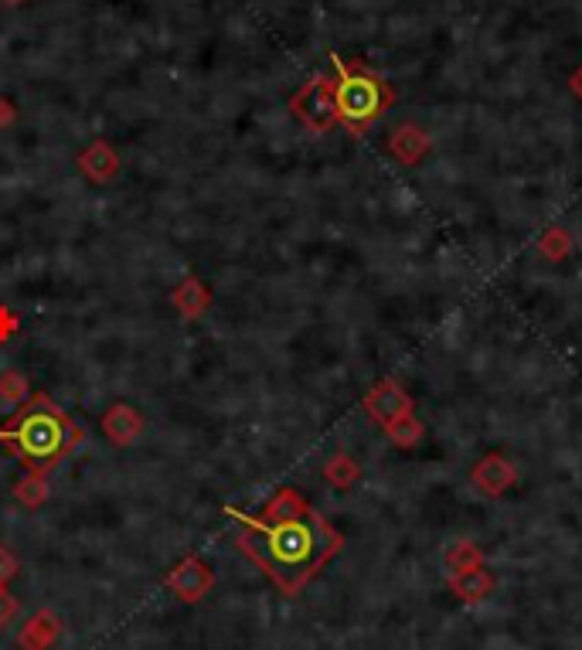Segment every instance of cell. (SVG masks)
<instances>
[{"label":"cell","mask_w":582,"mask_h":650,"mask_svg":"<svg viewBox=\"0 0 582 650\" xmlns=\"http://www.w3.org/2000/svg\"><path fill=\"white\" fill-rule=\"evenodd\" d=\"M334 62V106L354 137L368 133L371 126L385 116V109L395 103V89L388 86L378 72L365 69L358 62H344L341 55H331Z\"/></svg>","instance_id":"obj_3"},{"label":"cell","mask_w":582,"mask_h":650,"mask_svg":"<svg viewBox=\"0 0 582 650\" xmlns=\"http://www.w3.org/2000/svg\"><path fill=\"white\" fill-rule=\"evenodd\" d=\"M538 252H542L548 263H562V259H569V252H572L569 232H565L562 225H552V229L538 239Z\"/></svg>","instance_id":"obj_17"},{"label":"cell","mask_w":582,"mask_h":650,"mask_svg":"<svg viewBox=\"0 0 582 650\" xmlns=\"http://www.w3.org/2000/svg\"><path fill=\"white\" fill-rule=\"evenodd\" d=\"M99 429H103V436L113 446H130L140 440L143 433V416L133 405L126 402H113L109 409L103 412V419H99Z\"/></svg>","instance_id":"obj_8"},{"label":"cell","mask_w":582,"mask_h":650,"mask_svg":"<svg viewBox=\"0 0 582 650\" xmlns=\"http://www.w3.org/2000/svg\"><path fill=\"white\" fill-rule=\"evenodd\" d=\"M4 4H11V7H18V4H24V0H4Z\"/></svg>","instance_id":"obj_25"},{"label":"cell","mask_w":582,"mask_h":650,"mask_svg":"<svg viewBox=\"0 0 582 650\" xmlns=\"http://www.w3.org/2000/svg\"><path fill=\"white\" fill-rule=\"evenodd\" d=\"M388 154L399 160L402 167H416L429 154V137L416 123H402L388 133Z\"/></svg>","instance_id":"obj_10"},{"label":"cell","mask_w":582,"mask_h":650,"mask_svg":"<svg viewBox=\"0 0 582 650\" xmlns=\"http://www.w3.org/2000/svg\"><path fill=\"white\" fill-rule=\"evenodd\" d=\"M388 433V440H392L395 446H399V450H412V446H416L419 440H423V422L416 419V412H412V416H406V419H399V422H392V426L385 429Z\"/></svg>","instance_id":"obj_19"},{"label":"cell","mask_w":582,"mask_h":650,"mask_svg":"<svg viewBox=\"0 0 582 650\" xmlns=\"http://www.w3.org/2000/svg\"><path fill=\"white\" fill-rule=\"evenodd\" d=\"M290 113L307 126L310 133H327L337 123V106H334V75H314L297 96L290 99Z\"/></svg>","instance_id":"obj_4"},{"label":"cell","mask_w":582,"mask_h":650,"mask_svg":"<svg viewBox=\"0 0 582 650\" xmlns=\"http://www.w3.org/2000/svg\"><path fill=\"white\" fill-rule=\"evenodd\" d=\"M31 399V382L28 375L18 368H7L0 371V405L4 409H21L24 402Z\"/></svg>","instance_id":"obj_15"},{"label":"cell","mask_w":582,"mask_h":650,"mask_svg":"<svg viewBox=\"0 0 582 650\" xmlns=\"http://www.w3.org/2000/svg\"><path fill=\"white\" fill-rule=\"evenodd\" d=\"M14 497H18L24 508H41V504L48 501V477L24 474L18 484H14Z\"/></svg>","instance_id":"obj_18"},{"label":"cell","mask_w":582,"mask_h":650,"mask_svg":"<svg viewBox=\"0 0 582 650\" xmlns=\"http://www.w3.org/2000/svg\"><path fill=\"white\" fill-rule=\"evenodd\" d=\"M21 331V320H18V314H14L11 307H0V344L4 341H11L14 334Z\"/></svg>","instance_id":"obj_22"},{"label":"cell","mask_w":582,"mask_h":650,"mask_svg":"<svg viewBox=\"0 0 582 650\" xmlns=\"http://www.w3.org/2000/svg\"><path fill=\"white\" fill-rule=\"evenodd\" d=\"M572 92L582 99V69H576V75H572Z\"/></svg>","instance_id":"obj_24"},{"label":"cell","mask_w":582,"mask_h":650,"mask_svg":"<svg viewBox=\"0 0 582 650\" xmlns=\"http://www.w3.org/2000/svg\"><path fill=\"white\" fill-rule=\"evenodd\" d=\"M477 565H484V555H480V548L474 542H453L446 548V576H457V572H467V569H477Z\"/></svg>","instance_id":"obj_16"},{"label":"cell","mask_w":582,"mask_h":650,"mask_svg":"<svg viewBox=\"0 0 582 650\" xmlns=\"http://www.w3.org/2000/svg\"><path fill=\"white\" fill-rule=\"evenodd\" d=\"M79 171L86 174L92 184H109L120 174V154H116L106 140H92L79 154Z\"/></svg>","instance_id":"obj_11"},{"label":"cell","mask_w":582,"mask_h":650,"mask_svg":"<svg viewBox=\"0 0 582 650\" xmlns=\"http://www.w3.org/2000/svg\"><path fill=\"white\" fill-rule=\"evenodd\" d=\"M171 303L177 307V314H181V317L194 320V317H201L208 307H212V290H208L198 276H184V280L171 290Z\"/></svg>","instance_id":"obj_13"},{"label":"cell","mask_w":582,"mask_h":650,"mask_svg":"<svg viewBox=\"0 0 582 650\" xmlns=\"http://www.w3.org/2000/svg\"><path fill=\"white\" fill-rule=\"evenodd\" d=\"M235 521V548L273 579L283 596H300L310 579L344 548V535L293 487H280L259 514L225 504Z\"/></svg>","instance_id":"obj_1"},{"label":"cell","mask_w":582,"mask_h":650,"mask_svg":"<svg viewBox=\"0 0 582 650\" xmlns=\"http://www.w3.org/2000/svg\"><path fill=\"white\" fill-rule=\"evenodd\" d=\"M18 572H21L18 555H14L7 545H0V582H4V586H7V582H11L14 576H18Z\"/></svg>","instance_id":"obj_21"},{"label":"cell","mask_w":582,"mask_h":650,"mask_svg":"<svg viewBox=\"0 0 582 650\" xmlns=\"http://www.w3.org/2000/svg\"><path fill=\"white\" fill-rule=\"evenodd\" d=\"M446 586L457 593L463 603H480L487 599L497 589V579L491 569L477 565V569H467V572H457V576H446Z\"/></svg>","instance_id":"obj_12"},{"label":"cell","mask_w":582,"mask_h":650,"mask_svg":"<svg viewBox=\"0 0 582 650\" xmlns=\"http://www.w3.org/2000/svg\"><path fill=\"white\" fill-rule=\"evenodd\" d=\"M361 405H365V412L382 429H388L392 422H399V419H406V416H412V412H416V405H412V395L399 382H392V378H382L378 385H371L368 395L361 399Z\"/></svg>","instance_id":"obj_5"},{"label":"cell","mask_w":582,"mask_h":650,"mask_svg":"<svg viewBox=\"0 0 582 650\" xmlns=\"http://www.w3.org/2000/svg\"><path fill=\"white\" fill-rule=\"evenodd\" d=\"M14 120H18V113H14V103H11V99L0 96V126H11Z\"/></svg>","instance_id":"obj_23"},{"label":"cell","mask_w":582,"mask_h":650,"mask_svg":"<svg viewBox=\"0 0 582 650\" xmlns=\"http://www.w3.org/2000/svg\"><path fill=\"white\" fill-rule=\"evenodd\" d=\"M361 477V467L358 460L348 457V453H334L331 460L324 463V480L334 487V491H351Z\"/></svg>","instance_id":"obj_14"},{"label":"cell","mask_w":582,"mask_h":650,"mask_svg":"<svg viewBox=\"0 0 582 650\" xmlns=\"http://www.w3.org/2000/svg\"><path fill=\"white\" fill-rule=\"evenodd\" d=\"M18 610H21L18 596H14L11 589L4 586V582H0V630H4L7 623L14 620V616H18Z\"/></svg>","instance_id":"obj_20"},{"label":"cell","mask_w":582,"mask_h":650,"mask_svg":"<svg viewBox=\"0 0 582 650\" xmlns=\"http://www.w3.org/2000/svg\"><path fill=\"white\" fill-rule=\"evenodd\" d=\"M62 637V616L55 610H38L31 613V620L24 623L21 633H18V647L21 650H52Z\"/></svg>","instance_id":"obj_9"},{"label":"cell","mask_w":582,"mask_h":650,"mask_svg":"<svg viewBox=\"0 0 582 650\" xmlns=\"http://www.w3.org/2000/svg\"><path fill=\"white\" fill-rule=\"evenodd\" d=\"M86 443V426L75 422L52 395H31L0 426V450L24 467V474L48 477Z\"/></svg>","instance_id":"obj_2"},{"label":"cell","mask_w":582,"mask_h":650,"mask_svg":"<svg viewBox=\"0 0 582 650\" xmlns=\"http://www.w3.org/2000/svg\"><path fill=\"white\" fill-rule=\"evenodd\" d=\"M164 586L181 599V603H201L208 596V589L215 586V572L212 565L198 555H184L181 562L174 565L164 576Z\"/></svg>","instance_id":"obj_6"},{"label":"cell","mask_w":582,"mask_h":650,"mask_svg":"<svg viewBox=\"0 0 582 650\" xmlns=\"http://www.w3.org/2000/svg\"><path fill=\"white\" fill-rule=\"evenodd\" d=\"M470 480H474V487L484 497H501L518 484V467L508 457H501V453H487V457L474 463Z\"/></svg>","instance_id":"obj_7"}]
</instances>
